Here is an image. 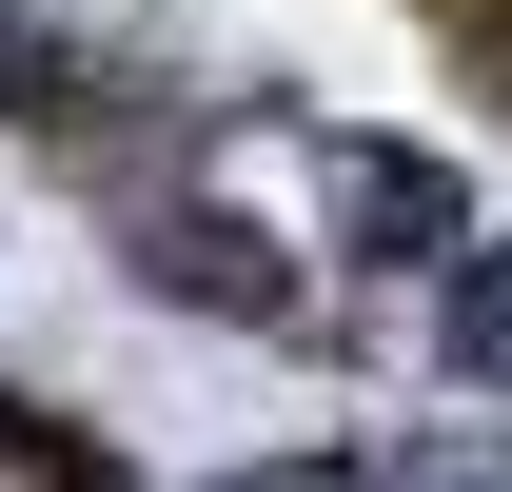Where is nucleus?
Masks as SVG:
<instances>
[{"mask_svg": "<svg viewBox=\"0 0 512 492\" xmlns=\"http://www.w3.org/2000/svg\"><path fill=\"white\" fill-rule=\"evenodd\" d=\"M355 237H375L394 276H414V256L453 237V158H394V138H375V158H355Z\"/></svg>", "mask_w": 512, "mask_h": 492, "instance_id": "nucleus-2", "label": "nucleus"}, {"mask_svg": "<svg viewBox=\"0 0 512 492\" xmlns=\"http://www.w3.org/2000/svg\"><path fill=\"white\" fill-rule=\"evenodd\" d=\"M158 296H197V315H276L296 276H276V237H237V217H158Z\"/></svg>", "mask_w": 512, "mask_h": 492, "instance_id": "nucleus-1", "label": "nucleus"}, {"mask_svg": "<svg viewBox=\"0 0 512 492\" xmlns=\"http://www.w3.org/2000/svg\"><path fill=\"white\" fill-rule=\"evenodd\" d=\"M434 355L473 374V394H512V237H493V256H453V296H434Z\"/></svg>", "mask_w": 512, "mask_h": 492, "instance_id": "nucleus-3", "label": "nucleus"}]
</instances>
